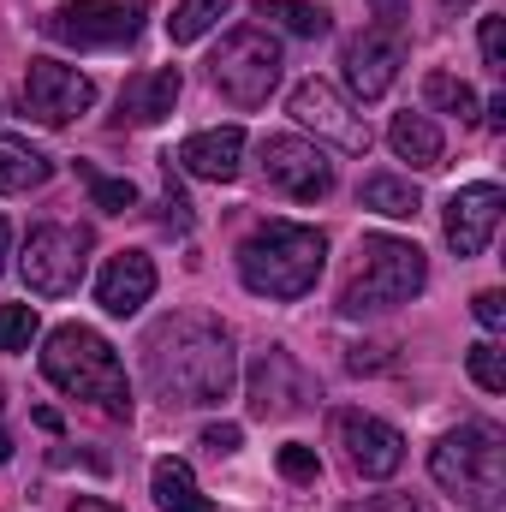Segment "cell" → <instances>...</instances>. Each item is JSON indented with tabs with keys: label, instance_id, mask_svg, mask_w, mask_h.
I'll return each mask as SVG.
<instances>
[{
	"label": "cell",
	"instance_id": "10",
	"mask_svg": "<svg viewBox=\"0 0 506 512\" xmlns=\"http://www.w3.org/2000/svg\"><path fill=\"white\" fill-rule=\"evenodd\" d=\"M262 179L292 203H322L334 191V161L304 137H262Z\"/></svg>",
	"mask_w": 506,
	"mask_h": 512
},
{
	"label": "cell",
	"instance_id": "1",
	"mask_svg": "<svg viewBox=\"0 0 506 512\" xmlns=\"http://www.w3.org/2000/svg\"><path fill=\"white\" fill-rule=\"evenodd\" d=\"M143 376L161 405H221L239 382V358H233V334L209 316H167L149 328L143 340Z\"/></svg>",
	"mask_w": 506,
	"mask_h": 512
},
{
	"label": "cell",
	"instance_id": "7",
	"mask_svg": "<svg viewBox=\"0 0 506 512\" xmlns=\"http://www.w3.org/2000/svg\"><path fill=\"white\" fill-rule=\"evenodd\" d=\"M84 262H90V233H84V227L42 221V227H30V239H24L18 274H24V286H30L36 298H66V292H78Z\"/></svg>",
	"mask_w": 506,
	"mask_h": 512
},
{
	"label": "cell",
	"instance_id": "5",
	"mask_svg": "<svg viewBox=\"0 0 506 512\" xmlns=\"http://www.w3.org/2000/svg\"><path fill=\"white\" fill-rule=\"evenodd\" d=\"M429 280V262L411 239H364V262L358 274L346 280L340 292V310L346 316H376V310H393V304H411Z\"/></svg>",
	"mask_w": 506,
	"mask_h": 512
},
{
	"label": "cell",
	"instance_id": "19",
	"mask_svg": "<svg viewBox=\"0 0 506 512\" xmlns=\"http://www.w3.org/2000/svg\"><path fill=\"white\" fill-rule=\"evenodd\" d=\"M149 495H155V507L161 512H215V501L197 489V477H191L185 459H155V471H149Z\"/></svg>",
	"mask_w": 506,
	"mask_h": 512
},
{
	"label": "cell",
	"instance_id": "23",
	"mask_svg": "<svg viewBox=\"0 0 506 512\" xmlns=\"http://www.w3.org/2000/svg\"><path fill=\"white\" fill-rule=\"evenodd\" d=\"M423 96H429V108L453 114L459 126H471V120H477V90H471L465 78H453V72H429V78H423Z\"/></svg>",
	"mask_w": 506,
	"mask_h": 512
},
{
	"label": "cell",
	"instance_id": "30",
	"mask_svg": "<svg viewBox=\"0 0 506 512\" xmlns=\"http://www.w3.org/2000/svg\"><path fill=\"white\" fill-rule=\"evenodd\" d=\"M280 477L286 483H316L322 477V459H316V447H280Z\"/></svg>",
	"mask_w": 506,
	"mask_h": 512
},
{
	"label": "cell",
	"instance_id": "40",
	"mask_svg": "<svg viewBox=\"0 0 506 512\" xmlns=\"http://www.w3.org/2000/svg\"><path fill=\"white\" fill-rule=\"evenodd\" d=\"M12 459V435H6V423H0V465Z\"/></svg>",
	"mask_w": 506,
	"mask_h": 512
},
{
	"label": "cell",
	"instance_id": "38",
	"mask_svg": "<svg viewBox=\"0 0 506 512\" xmlns=\"http://www.w3.org/2000/svg\"><path fill=\"white\" fill-rule=\"evenodd\" d=\"M6 245H12V227H6V215H0V274H6Z\"/></svg>",
	"mask_w": 506,
	"mask_h": 512
},
{
	"label": "cell",
	"instance_id": "37",
	"mask_svg": "<svg viewBox=\"0 0 506 512\" xmlns=\"http://www.w3.org/2000/svg\"><path fill=\"white\" fill-rule=\"evenodd\" d=\"M370 6H376L381 18H399V12H405V0H370Z\"/></svg>",
	"mask_w": 506,
	"mask_h": 512
},
{
	"label": "cell",
	"instance_id": "22",
	"mask_svg": "<svg viewBox=\"0 0 506 512\" xmlns=\"http://www.w3.org/2000/svg\"><path fill=\"white\" fill-rule=\"evenodd\" d=\"M358 197H364V209H376V215H387V221H411V215L423 209L417 185H411V179H399V173H370Z\"/></svg>",
	"mask_w": 506,
	"mask_h": 512
},
{
	"label": "cell",
	"instance_id": "15",
	"mask_svg": "<svg viewBox=\"0 0 506 512\" xmlns=\"http://www.w3.org/2000/svg\"><path fill=\"white\" fill-rule=\"evenodd\" d=\"M501 185H465V191H453V203H447V245L453 256H483L489 251V239H495V227H501Z\"/></svg>",
	"mask_w": 506,
	"mask_h": 512
},
{
	"label": "cell",
	"instance_id": "26",
	"mask_svg": "<svg viewBox=\"0 0 506 512\" xmlns=\"http://www.w3.org/2000/svg\"><path fill=\"white\" fill-rule=\"evenodd\" d=\"M465 364H471V382L483 387V393H506V352L495 340H477L465 352Z\"/></svg>",
	"mask_w": 506,
	"mask_h": 512
},
{
	"label": "cell",
	"instance_id": "9",
	"mask_svg": "<svg viewBox=\"0 0 506 512\" xmlns=\"http://www.w3.org/2000/svg\"><path fill=\"white\" fill-rule=\"evenodd\" d=\"M286 114H292L298 126H310L316 137H328L334 149H346V155H370V126H364V114H352V102H346L334 84H322V78L292 84Z\"/></svg>",
	"mask_w": 506,
	"mask_h": 512
},
{
	"label": "cell",
	"instance_id": "11",
	"mask_svg": "<svg viewBox=\"0 0 506 512\" xmlns=\"http://www.w3.org/2000/svg\"><path fill=\"white\" fill-rule=\"evenodd\" d=\"M90 102H96L90 72L60 66V60H30V72H24V114H30V120L66 126V120L90 114Z\"/></svg>",
	"mask_w": 506,
	"mask_h": 512
},
{
	"label": "cell",
	"instance_id": "32",
	"mask_svg": "<svg viewBox=\"0 0 506 512\" xmlns=\"http://www.w3.org/2000/svg\"><path fill=\"white\" fill-rule=\"evenodd\" d=\"M239 441H245V429H239V423H209V429H203V447H209L215 459L239 453Z\"/></svg>",
	"mask_w": 506,
	"mask_h": 512
},
{
	"label": "cell",
	"instance_id": "25",
	"mask_svg": "<svg viewBox=\"0 0 506 512\" xmlns=\"http://www.w3.org/2000/svg\"><path fill=\"white\" fill-rule=\"evenodd\" d=\"M78 179L90 185V203H96L102 215H126L131 203H137V185H131V179H108V173H96L90 161H78Z\"/></svg>",
	"mask_w": 506,
	"mask_h": 512
},
{
	"label": "cell",
	"instance_id": "41",
	"mask_svg": "<svg viewBox=\"0 0 506 512\" xmlns=\"http://www.w3.org/2000/svg\"><path fill=\"white\" fill-rule=\"evenodd\" d=\"M459 6H471V0H447V12H459Z\"/></svg>",
	"mask_w": 506,
	"mask_h": 512
},
{
	"label": "cell",
	"instance_id": "33",
	"mask_svg": "<svg viewBox=\"0 0 506 512\" xmlns=\"http://www.w3.org/2000/svg\"><path fill=\"white\" fill-rule=\"evenodd\" d=\"M471 310H477V322H483L489 334L506 328V298H501V292H477V298H471Z\"/></svg>",
	"mask_w": 506,
	"mask_h": 512
},
{
	"label": "cell",
	"instance_id": "24",
	"mask_svg": "<svg viewBox=\"0 0 506 512\" xmlns=\"http://www.w3.org/2000/svg\"><path fill=\"white\" fill-rule=\"evenodd\" d=\"M251 6L262 12V18H280L292 36H310V42L334 30V18H328L322 6H310V0H251Z\"/></svg>",
	"mask_w": 506,
	"mask_h": 512
},
{
	"label": "cell",
	"instance_id": "29",
	"mask_svg": "<svg viewBox=\"0 0 506 512\" xmlns=\"http://www.w3.org/2000/svg\"><path fill=\"white\" fill-rule=\"evenodd\" d=\"M167 233H191V197L179 191V179H173V155H167V185H161V215H155Z\"/></svg>",
	"mask_w": 506,
	"mask_h": 512
},
{
	"label": "cell",
	"instance_id": "21",
	"mask_svg": "<svg viewBox=\"0 0 506 512\" xmlns=\"http://www.w3.org/2000/svg\"><path fill=\"white\" fill-rule=\"evenodd\" d=\"M48 179H54V161H48L36 143L0 131V191H36V185H48Z\"/></svg>",
	"mask_w": 506,
	"mask_h": 512
},
{
	"label": "cell",
	"instance_id": "39",
	"mask_svg": "<svg viewBox=\"0 0 506 512\" xmlns=\"http://www.w3.org/2000/svg\"><path fill=\"white\" fill-rule=\"evenodd\" d=\"M72 512H120V507H114V501H78Z\"/></svg>",
	"mask_w": 506,
	"mask_h": 512
},
{
	"label": "cell",
	"instance_id": "35",
	"mask_svg": "<svg viewBox=\"0 0 506 512\" xmlns=\"http://www.w3.org/2000/svg\"><path fill=\"white\" fill-rule=\"evenodd\" d=\"M36 429H48V435H60V411H48V405H42V411H36Z\"/></svg>",
	"mask_w": 506,
	"mask_h": 512
},
{
	"label": "cell",
	"instance_id": "13",
	"mask_svg": "<svg viewBox=\"0 0 506 512\" xmlns=\"http://www.w3.org/2000/svg\"><path fill=\"white\" fill-rule=\"evenodd\" d=\"M334 435H340V447H346V465L358 471V477H393L399 465H405V435L393 429V423H381L370 411H334Z\"/></svg>",
	"mask_w": 506,
	"mask_h": 512
},
{
	"label": "cell",
	"instance_id": "6",
	"mask_svg": "<svg viewBox=\"0 0 506 512\" xmlns=\"http://www.w3.org/2000/svg\"><path fill=\"white\" fill-rule=\"evenodd\" d=\"M280 66H286L280 42L268 30H256V24H239V30L221 36V48L209 60V78L233 108H262L274 96V84H280Z\"/></svg>",
	"mask_w": 506,
	"mask_h": 512
},
{
	"label": "cell",
	"instance_id": "27",
	"mask_svg": "<svg viewBox=\"0 0 506 512\" xmlns=\"http://www.w3.org/2000/svg\"><path fill=\"white\" fill-rule=\"evenodd\" d=\"M221 6H227V0H185V6L167 18V36H173V42H197V36L221 18Z\"/></svg>",
	"mask_w": 506,
	"mask_h": 512
},
{
	"label": "cell",
	"instance_id": "16",
	"mask_svg": "<svg viewBox=\"0 0 506 512\" xmlns=\"http://www.w3.org/2000/svg\"><path fill=\"white\" fill-rule=\"evenodd\" d=\"M179 167H185L191 179H209V185L239 179V167H245V131L239 126L191 131V137L179 143Z\"/></svg>",
	"mask_w": 506,
	"mask_h": 512
},
{
	"label": "cell",
	"instance_id": "4",
	"mask_svg": "<svg viewBox=\"0 0 506 512\" xmlns=\"http://www.w3.org/2000/svg\"><path fill=\"white\" fill-rule=\"evenodd\" d=\"M429 477L471 512H501L506 501V441L495 423H459L429 447Z\"/></svg>",
	"mask_w": 506,
	"mask_h": 512
},
{
	"label": "cell",
	"instance_id": "34",
	"mask_svg": "<svg viewBox=\"0 0 506 512\" xmlns=\"http://www.w3.org/2000/svg\"><path fill=\"white\" fill-rule=\"evenodd\" d=\"M352 512H423V501H411V495H376V501H364V507Z\"/></svg>",
	"mask_w": 506,
	"mask_h": 512
},
{
	"label": "cell",
	"instance_id": "17",
	"mask_svg": "<svg viewBox=\"0 0 506 512\" xmlns=\"http://www.w3.org/2000/svg\"><path fill=\"white\" fill-rule=\"evenodd\" d=\"M149 298H155V262L143 251L108 256V268H102V280H96V304H102L108 316H137Z\"/></svg>",
	"mask_w": 506,
	"mask_h": 512
},
{
	"label": "cell",
	"instance_id": "2",
	"mask_svg": "<svg viewBox=\"0 0 506 512\" xmlns=\"http://www.w3.org/2000/svg\"><path fill=\"white\" fill-rule=\"evenodd\" d=\"M322 268H328V239L316 227H298V221H268L239 245V280L256 298L292 304L322 280Z\"/></svg>",
	"mask_w": 506,
	"mask_h": 512
},
{
	"label": "cell",
	"instance_id": "12",
	"mask_svg": "<svg viewBox=\"0 0 506 512\" xmlns=\"http://www.w3.org/2000/svg\"><path fill=\"white\" fill-rule=\"evenodd\" d=\"M251 417H298V411H310V399H316V376L292 358V352H262L251 364Z\"/></svg>",
	"mask_w": 506,
	"mask_h": 512
},
{
	"label": "cell",
	"instance_id": "20",
	"mask_svg": "<svg viewBox=\"0 0 506 512\" xmlns=\"http://www.w3.org/2000/svg\"><path fill=\"white\" fill-rule=\"evenodd\" d=\"M387 143H393V155L399 161H411V167H441V131H435V120L429 114H393V126H387Z\"/></svg>",
	"mask_w": 506,
	"mask_h": 512
},
{
	"label": "cell",
	"instance_id": "36",
	"mask_svg": "<svg viewBox=\"0 0 506 512\" xmlns=\"http://www.w3.org/2000/svg\"><path fill=\"white\" fill-rule=\"evenodd\" d=\"M489 126L506 131V96H495V102H489Z\"/></svg>",
	"mask_w": 506,
	"mask_h": 512
},
{
	"label": "cell",
	"instance_id": "3",
	"mask_svg": "<svg viewBox=\"0 0 506 512\" xmlns=\"http://www.w3.org/2000/svg\"><path fill=\"white\" fill-rule=\"evenodd\" d=\"M42 376L72 393V399H90L102 405L108 417H131V382H126V364L114 358V346L96 334V328H54L48 346H42Z\"/></svg>",
	"mask_w": 506,
	"mask_h": 512
},
{
	"label": "cell",
	"instance_id": "8",
	"mask_svg": "<svg viewBox=\"0 0 506 512\" xmlns=\"http://www.w3.org/2000/svg\"><path fill=\"white\" fill-rule=\"evenodd\" d=\"M143 12V0H66L42 18V36L66 48H126L143 30Z\"/></svg>",
	"mask_w": 506,
	"mask_h": 512
},
{
	"label": "cell",
	"instance_id": "18",
	"mask_svg": "<svg viewBox=\"0 0 506 512\" xmlns=\"http://www.w3.org/2000/svg\"><path fill=\"white\" fill-rule=\"evenodd\" d=\"M179 90H185L179 66L137 72V78H126V90H120V114H114V120H120V126H161V120L173 114Z\"/></svg>",
	"mask_w": 506,
	"mask_h": 512
},
{
	"label": "cell",
	"instance_id": "14",
	"mask_svg": "<svg viewBox=\"0 0 506 512\" xmlns=\"http://www.w3.org/2000/svg\"><path fill=\"white\" fill-rule=\"evenodd\" d=\"M399 66H405V42L393 30H364V36L346 42V84H352L358 102H381L393 90Z\"/></svg>",
	"mask_w": 506,
	"mask_h": 512
},
{
	"label": "cell",
	"instance_id": "28",
	"mask_svg": "<svg viewBox=\"0 0 506 512\" xmlns=\"http://www.w3.org/2000/svg\"><path fill=\"white\" fill-rule=\"evenodd\" d=\"M36 340V304H0V352H30Z\"/></svg>",
	"mask_w": 506,
	"mask_h": 512
},
{
	"label": "cell",
	"instance_id": "31",
	"mask_svg": "<svg viewBox=\"0 0 506 512\" xmlns=\"http://www.w3.org/2000/svg\"><path fill=\"white\" fill-rule=\"evenodd\" d=\"M483 66L506 72V18H483Z\"/></svg>",
	"mask_w": 506,
	"mask_h": 512
}]
</instances>
